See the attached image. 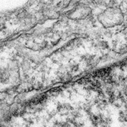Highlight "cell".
Wrapping results in <instances>:
<instances>
[{
    "label": "cell",
    "mask_w": 127,
    "mask_h": 127,
    "mask_svg": "<svg viewBox=\"0 0 127 127\" xmlns=\"http://www.w3.org/2000/svg\"><path fill=\"white\" fill-rule=\"evenodd\" d=\"M98 19L103 26L111 27L121 24L124 20V16L120 10L112 8L101 14Z\"/></svg>",
    "instance_id": "cell-1"
}]
</instances>
